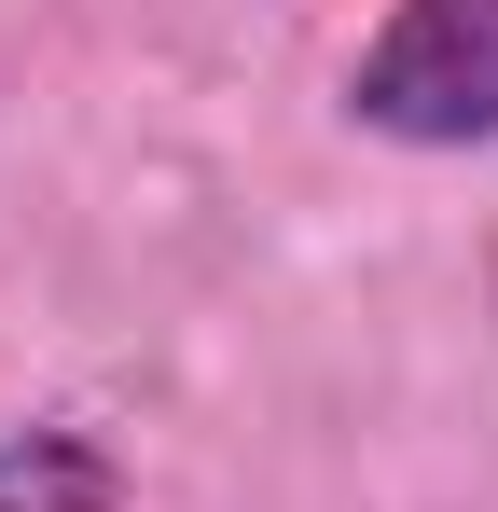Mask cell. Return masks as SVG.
<instances>
[{
	"label": "cell",
	"mask_w": 498,
	"mask_h": 512,
	"mask_svg": "<svg viewBox=\"0 0 498 512\" xmlns=\"http://www.w3.org/2000/svg\"><path fill=\"white\" fill-rule=\"evenodd\" d=\"M332 111L388 153H498V0H388Z\"/></svg>",
	"instance_id": "6da1fadb"
},
{
	"label": "cell",
	"mask_w": 498,
	"mask_h": 512,
	"mask_svg": "<svg viewBox=\"0 0 498 512\" xmlns=\"http://www.w3.org/2000/svg\"><path fill=\"white\" fill-rule=\"evenodd\" d=\"M0 512H139V471L97 416H14L0 429Z\"/></svg>",
	"instance_id": "7a4b0ae2"
}]
</instances>
